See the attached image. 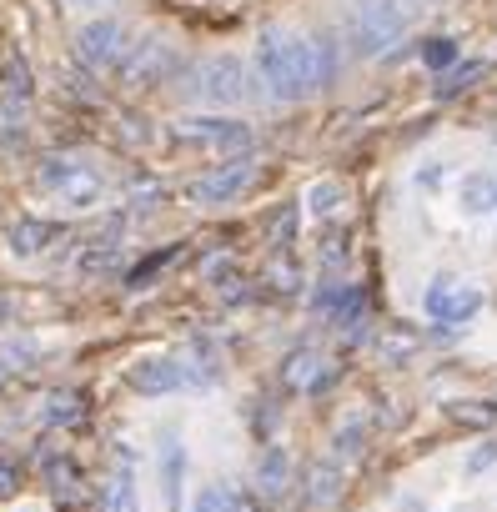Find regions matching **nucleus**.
Instances as JSON below:
<instances>
[{
	"mask_svg": "<svg viewBox=\"0 0 497 512\" xmlns=\"http://www.w3.org/2000/svg\"><path fill=\"white\" fill-rule=\"evenodd\" d=\"M252 61H257V76H262L272 101H302V96H312L317 86L332 81V51L322 41L282 31V26H267L257 36Z\"/></svg>",
	"mask_w": 497,
	"mask_h": 512,
	"instance_id": "f257e3e1",
	"label": "nucleus"
},
{
	"mask_svg": "<svg viewBox=\"0 0 497 512\" xmlns=\"http://www.w3.org/2000/svg\"><path fill=\"white\" fill-rule=\"evenodd\" d=\"M427 11H432V0H352L347 6V41L362 61H377L397 41H407Z\"/></svg>",
	"mask_w": 497,
	"mask_h": 512,
	"instance_id": "f03ea898",
	"label": "nucleus"
},
{
	"mask_svg": "<svg viewBox=\"0 0 497 512\" xmlns=\"http://www.w3.org/2000/svg\"><path fill=\"white\" fill-rule=\"evenodd\" d=\"M186 96L201 106H241L252 96V66L241 56H206L186 71Z\"/></svg>",
	"mask_w": 497,
	"mask_h": 512,
	"instance_id": "7ed1b4c3",
	"label": "nucleus"
},
{
	"mask_svg": "<svg viewBox=\"0 0 497 512\" xmlns=\"http://www.w3.org/2000/svg\"><path fill=\"white\" fill-rule=\"evenodd\" d=\"M176 141L186 146H206V151H226V156H246L252 151V126L231 121V116H181L171 126Z\"/></svg>",
	"mask_w": 497,
	"mask_h": 512,
	"instance_id": "20e7f679",
	"label": "nucleus"
},
{
	"mask_svg": "<svg viewBox=\"0 0 497 512\" xmlns=\"http://www.w3.org/2000/svg\"><path fill=\"white\" fill-rule=\"evenodd\" d=\"M422 312L442 327H462L482 312V287L477 282H457V277H432V287L422 292Z\"/></svg>",
	"mask_w": 497,
	"mask_h": 512,
	"instance_id": "39448f33",
	"label": "nucleus"
},
{
	"mask_svg": "<svg viewBox=\"0 0 497 512\" xmlns=\"http://www.w3.org/2000/svg\"><path fill=\"white\" fill-rule=\"evenodd\" d=\"M252 181H257V161H252V156H236V161H221V166H211L206 176H196V181L186 186V196H191L196 206H226V201H236L241 191H252Z\"/></svg>",
	"mask_w": 497,
	"mask_h": 512,
	"instance_id": "423d86ee",
	"label": "nucleus"
},
{
	"mask_svg": "<svg viewBox=\"0 0 497 512\" xmlns=\"http://www.w3.org/2000/svg\"><path fill=\"white\" fill-rule=\"evenodd\" d=\"M76 56L96 71H111V66H126L131 56V31L121 21H91L76 31Z\"/></svg>",
	"mask_w": 497,
	"mask_h": 512,
	"instance_id": "0eeeda50",
	"label": "nucleus"
},
{
	"mask_svg": "<svg viewBox=\"0 0 497 512\" xmlns=\"http://www.w3.org/2000/svg\"><path fill=\"white\" fill-rule=\"evenodd\" d=\"M41 186L56 191V196L71 201V206H91V201L101 196V176H96L86 161H66V156L41 161Z\"/></svg>",
	"mask_w": 497,
	"mask_h": 512,
	"instance_id": "6e6552de",
	"label": "nucleus"
},
{
	"mask_svg": "<svg viewBox=\"0 0 497 512\" xmlns=\"http://www.w3.org/2000/svg\"><path fill=\"white\" fill-rule=\"evenodd\" d=\"M186 382H196V377H191V367L176 362V357H141V362L126 372V387L141 392V397H166V392H181Z\"/></svg>",
	"mask_w": 497,
	"mask_h": 512,
	"instance_id": "1a4fd4ad",
	"label": "nucleus"
},
{
	"mask_svg": "<svg viewBox=\"0 0 497 512\" xmlns=\"http://www.w3.org/2000/svg\"><path fill=\"white\" fill-rule=\"evenodd\" d=\"M171 66H176V46H166V41H146V46H131L121 76H126L131 86H151V81L171 76Z\"/></svg>",
	"mask_w": 497,
	"mask_h": 512,
	"instance_id": "9d476101",
	"label": "nucleus"
},
{
	"mask_svg": "<svg viewBox=\"0 0 497 512\" xmlns=\"http://www.w3.org/2000/svg\"><path fill=\"white\" fill-rule=\"evenodd\" d=\"M186 447L176 442V437H166L161 442V457H156V472H161V497H166V507L171 512H181V502H186Z\"/></svg>",
	"mask_w": 497,
	"mask_h": 512,
	"instance_id": "9b49d317",
	"label": "nucleus"
},
{
	"mask_svg": "<svg viewBox=\"0 0 497 512\" xmlns=\"http://www.w3.org/2000/svg\"><path fill=\"white\" fill-rule=\"evenodd\" d=\"M457 211L462 216H492L497 211V176L492 171H467L457 181Z\"/></svg>",
	"mask_w": 497,
	"mask_h": 512,
	"instance_id": "f8f14e48",
	"label": "nucleus"
},
{
	"mask_svg": "<svg viewBox=\"0 0 497 512\" xmlns=\"http://www.w3.org/2000/svg\"><path fill=\"white\" fill-rule=\"evenodd\" d=\"M61 236V226L56 221H41V216H21L16 226H11V236H6V246L16 251V256H41V251H51V241Z\"/></svg>",
	"mask_w": 497,
	"mask_h": 512,
	"instance_id": "ddd939ff",
	"label": "nucleus"
},
{
	"mask_svg": "<svg viewBox=\"0 0 497 512\" xmlns=\"http://www.w3.org/2000/svg\"><path fill=\"white\" fill-rule=\"evenodd\" d=\"M81 417H86V397H81L76 387L51 392V397H46V407H41V422H46V427H76Z\"/></svg>",
	"mask_w": 497,
	"mask_h": 512,
	"instance_id": "4468645a",
	"label": "nucleus"
},
{
	"mask_svg": "<svg viewBox=\"0 0 497 512\" xmlns=\"http://www.w3.org/2000/svg\"><path fill=\"white\" fill-rule=\"evenodd\" d=\"M322 367H327V362H322L312 347H302V352H292V357H287V367H282V382H287V387H297V392H307V387H322V377H327Z\"/></svg>",
	"mask_w": 497,
	"mask_h": 512,
	"instance_id": "2eb2a0df",
	"label": "nucleus"
},
{
	"mask_svg": "<svg viewBox=\"0 0 497 512\" xmlns=\"http://www.w3.org/2000/svg\"><path fill=\"white\" fill-rule=\"evenodd\" d=\"M342 497V467L337 462H317L312 477H307V502L312 507H332Z\"/></svg>",
	"mask_w": 497,
	"mask_h": 512,
	"instance_id": "dca6fc26",
	"label": "nucleus"
},
{
	"mask_svg": "<svg viewBox=\"0 0 497 512\" xmlns=\"http://www.w3.org/2000/svg\"><path fill=\"white\" fill-rule=\"evenodd\" d=\"M106 512H141L136 502V472H131V457L116 467V477L106 482Z\"/></svg>",
	"mask_w": 497,
	"mask_h": 512,
	"instance_id": "f3484780",
	"label": "nucleus"
},
{
	"mask_svg": "<svg viewBox=\"0 0 497 512\" xmlns=\"http://www.w3.org/2000/svg\"><path fill=\"white\" fill-rule=\"evenodd\" d=\"M287 477H292V457H287L282 447H272V452L262 457V467H257V487H262L267 497H282Z\"/></svg>",
	"mask_w": 497,
	"mask_h": 512,
	"instance_id": "a211bd4d",
	"label": "nucleus"
},
{
	"mask_svg": "<svg viewBox=\"0 0 497 512\" xmlns=\"http://www.w3.org/2000/svg\"><path fill=\"white\" fill-rule=\"evenodd\" d=\"M0 101H11V106H26L31 101V71L21 56H6V81H0Z\"/></svg>",
	"mask_w": 497,
	"mask_h": 512,
	"instance_id": "6ab92c4d",
	"label": "nucleus"
},
{
	"mask_svg": "<svg viewBox=\"0 0 497 512\" xmlns=\"http://www.w3.org/2000/svg\"><path fill=\"white\" fill-rule=\"evenodd\" d=\"M307 206H312V216H337L347 206V186L342 181H317V186H307Z\"/></svg>",
	"mask_w": 497,
	"mask_h": 512,
	"instance_id": "aec40b11",
	"label": "nucleus"
},
{
	"mask_svg": "<svg viewBox=\"0 0 497 512\" xmlns=\"http://www.w3.org/2000/svg\"><path fill=\"white\" fill-rule=\"evenodd\" d=\"M191 512H246V502H241L231 487H206V492L191 502Z\"/></svg>",
	"mask_w": 497,
	"mask_h": 512,
	"instance_id": "412c9836",
	"label": "nucleus"
},
{
	"mask_svg": "<svg viewBox=\"0 0 497 512\" xmlns=\"http://www.w3.org/2000/svg\"><path fill=\"white\" fill-rule=\"evenodd\" d=\"M487 76V61H467V66H457V71H447L442 76V86H437V96H457V91H467L472 81H482Z\"/></svg>",
	"mask_w": 497,
	"mask_h": 512,
	"instance_id": "4be33fe9",
	"label": "nucleus"
},
{
	"mask_svg": "<svg viewBox=\"0 0 497 512\" xmlns=\"http://www.w3.org/2000/svg\"><path fill=\"white\" fill-rule=\"evenodd\" d=\"M492 467H497V437H482V442L467 452L462 477H482V472H492Z\"/></svg>",
	"mask_w": 497,
	"mask_h": 512,
	"instance_id": "5701e85b",
	"label": "nucleus"
},
{
	"mask_svg": "<svg viewBox=\"0 0 497 512\" xmlns=\"http://www.w3.org/2000/svg\"><path fill=\"white\" fill-rule=\"evenodd\" d=\"M362 437H367V422H362V417H352L347 427H337V437H332L337 457H357V452H362Z\"/></svg>",
	"mask_w": 497,
	"mask_h": 512,
	"instance_id": "b1692460",
	"label": "nucleus"
},
{
	"mask_svg": "<svg viewBox=\"0 0 497 512\" xmlns=\"http://www.w3.org/2000/svg\"><path fill=\"white\" fill-rule=\"evenodd\" d=\"M171 262H176V246H166V251L146 256V262H141V267H136V272L126 277V287H146V282H151V277H156L161 267H171Z\"/></svg>",
	"mask_w": 497,
	"mask_h": 512,
	"instance_id": "393cba45",
	"label": "nucleus"
},
{
	"mask_svg": "<svg viewBox=\"0 0 497 512\" xmlns=\"http://www.w3.org/2000/svg\"><path fill=\"white\" fill-rule=\"evenodd\" d=\"M457 422H472V427H487V422H497V407H487V402H452L447 407Z\"/></svg>",
	"mask_w": 497,
	"mask_h": 512,
	"instance_id": "a878e982",
	"label": "nucleus"
},
{
	"mask_svg": "<svg viewBox=\"0 0 497 512\" xmlns=\"http://www.w3.org/2000/svg\"><path fill=\"white\" fill-rule=\"evenodd\" d=\"M46 477H51V482H56V492H61V497H71V492H76V487H81V472H76V467H71V462H66V457H56V462H51V467H46Z\"/></svg>",
	"mask_w": 497,
	"mask_h": 512,
	"instance_id": "bb28decb",
	"label": "nucleus"
},
{
	"mask_svg": "<svg viewBox=\"0 0 497 512\" xmlns=\"http://www.w3.org/2000/svg\"><path fill=\"white\" fill-rule=\"evenodd\" d=\"M422 56H427V66H432V71H447V66L457 61V41H447V36H442V41H427V51H422Z\"/></svg>",
	"mask_w": 497,
	"mask_h": 512,
	"instance_id": "cd10ccee",
	"label": "nucleus"
},
{
	"mask_svg": "<svg viewBox=\"0 0 497 512\" xmlns=\"http://www.w3.org/2000/svg\"><path fill=\"white\" fill-rule=\"evenodd\" d=\"M442 181H447V166H442V161H427V171H417V186H422V191H437Z\"/></svg>",
	"mask_w": 497,
	"mask_h": 512,
	"instance_id": "c85d7f7f",
	"label": "nucleus"
},
{
	"mask_svg": "<svg viewBox=\"0 0 497 512\" xmlns=\"http://www.w3.org/2000/svg\"><path fill=\"white\" fill-rule=\"evenodd\" d=\"M16 487H21V467L16 462H0V497L16 492Z\"/></svg>",
	"mask_w": 497,
	"mask_h": 512,
	"instance_id": "c756f323",
	"label": "nucleus"
},
{
	"mask_svg": "<svg viewBox=\"0 0 497 512\" xmlns=\"http://www.w3.org/2000/svg\"><path fill=\"white\" fill-rule=\"evenodd\" d=\"M71 6H106V0H71Z\"/></svg>",
	"mask_w": 497,
	"mask_h": 512,
	"instance_id": "7c9ffc66",
	"label": "nucleus"
},
{
	"mask_svg": "<svg viewBox=\"0 0 497 512\" xmlns=\"http://www.w3.org/2000/svg\"><path fill=\"white\" fill-rule=\"evenodd\" d=\"M492 216H497V211H492Z\"/></svg>",
	"mask_w": 497,
	"mask_h": 512,
	"instance_id": "2f4dec72",
	"label": "nucleus"
}]
</instances>
